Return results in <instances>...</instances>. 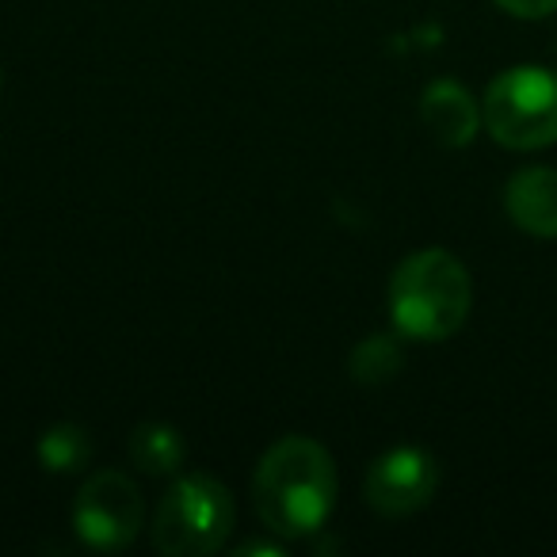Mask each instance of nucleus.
Returning <instances> with one entry per match:
<instances>
[{
  "label": "nucleus",
  "instance_id": "7ed1b4c3",
  "mask_svg": "<svg viewBox=\"0 0 557 557\" xmlns=\"http://www.w3.org/2000/svg\"><path fill=\"white\" fill-rule=\"evenodd\" d=\"M233 493L210 473H184L153 511V546L164 557H207L233 534Z\"/></svg>",
  "mask_w": 557,
  "mask_h": 557
},
{
  "label": "nucleus",
  "instance_id": "1a4fd4ad",
  "mask_svg": "<svg viewBox=\"0 0 557 557\" xmlns=\"http://www.w3.org/2000/svg\"><path fill=\"white\" fill-rule=\"evenodd\" d=\"M131 458L141 473L164 478V473H176L184 462V440L169 424H141L131 435Z\"/></svg>",
  "mask_w": 557,
  "mask_h": 557
},
{
  "label": "nucleus",
  "instance_id": "0eeeda50",
  "mask_svg": "<svg viewBox=\"0 0 557 557\" xmlns=\"http://www.w3.org/2000/svg\"><path fill=\"white\" fill-rule=\"evenodd\" d=\"M420 115L440 146L462 149L478 138L481 131V108L458 81H432L420 96Z\"/></svg>",
  "mask_w": 557,
  "mask_h": 557
},
{
  "label": "nucleus",
  "instance_id": "f8f14e48",
  "mask_svg": "<svg viewBox=\"0 0 557 557\" xmlns=\"http://www.w3.org/2000/svg\"><path fill=\"white\" fill-rule=\"evenodd\" d=\"M496 4L516 20H542L557 12V0H496Z\"/></svg>",
  "mask_w": 557,
  "mask_h": 557
},
{
  "label": "nucleus",
  "instance_id": "9d476101",
  "mask_svg": "<svg viewBox=\"0 0 557 557\" xmlns=\"http://www.w3.org/2000/svg\"><path fill=\"white\" fill-rule=\"evenodd\" d=\"M39 462L50 473H77L81 466L92 458V440H88L85 428L77 424H54L42 432L39 440Z\"/></svg>",
  "mask_w": 557,
  "mask_h": 557
},
{
  "label": "nucleus",
  "instance_id": "423d86ee",
  "mask_svg": "<svg viewBox=\"0 0 557 557\" xmlns=\"http://www.w3.org/2000/svg\"><path fill=\"white\" fill-rule=\"evenodd\" d=\"M440 488V466L420 447H394L367 470L363 496L379 516L401 519L420 511Z\"/></svg>",
  "mask_w": 557,
  "mask_h": 557
},
{
  "label": "nucleus",
  "instance_id": "20e7f679",
  "mask_svg": "<svg viewBox=\"0 0 557 557\" xmlns=\"http://www.w3.org/2000/svg\"><path fill=\"white\" fill-rule=\"evenodd\" d=\"M481 119L504 149H546L557 141V73L539 65L504 70L488 85Z\"/></svg>",
  "mask_w": 557,
  "mask_h": 557
},
{
  "label": "nucleus",
  "instance_id": "ddd939ff",
  "mask_svg": "<svg viewBox=\"0 0 557 557\" xmlns=\"http://www.w3.org/2000/svg\"><path fill=\"white\" fill-rule=\"evenodd\" d=\"M240 554H271V557H278V554H283V546H275V542H248V546H240Z\"/></svg>",
  "mask_w": 557,
  "mask_h": 557
},
{
  "label": "nucleus",
  "instance_id": "6e6552de",
  "mask_svg": "<svg viewBox=\"0 0 557 557\" xmlns=\"http://www.w3.org/2000/svg\"><path fill=\"white\" fill-rule=\"evenodd\" d=\"M504 210L516 230L531 237H557V169H519L504 187Z\"/></svg>",
  "mask_w": 557,
  "mask_h": 557
},
{
  "label": "nucleus",
  "instance_id": "39448f33",
  "mask_svg": "<svg viewBox=\"0 0 557 557\" xmlns=\"http://www.w3.org/2000/svg\"><path fill=\"white\" fill-rule=\"evenodd\" d=\"M146 500L119 470H100L81 485L73 504V531L92 549H123L141 534Z\"/></svg>",
  "mask_w": 557,
  "mask_h": 557
},
{
  "label": "nucleus",
  "instance_id": "9b49d317",
  "mask_svg": "<svg viewBox=\"0 0 557 557\" xmlns=\"http://www.w3.org/2000/svg\"><path fill=\"white\" fill-rule=\"evenodd\" d=\"M401 371V348L394 336H371L351 356V374L359 382H386Z\"/></svg>",
  "mask_w": 557,
  "mask_h": 557
},
{
  "label": "nucleus",
  "instance_id": "f257e3e1",
  "mask_svg": "<svg viewBox=\"0 0 557 557\" xmlns=\"http://www.w3.org/2000/svg\"><path fill=\"white\" fill-rule=\"evenodd\" d=\"M252 504L260 523L278 539L318 534L336 508L333 455L306 435L278 440L256 466Z\"/></svg>",
  "mask_w": 557,
  "mask_h": 557
},
{
  "label": "nucleus",
  "instance_id": "f03ea898",
  "mask_svg": "<svg viewBox=\"0 0 557 557\" xmlns=\"http://www.w3.org/2000/svg\"><path fill=\"white\" fill-rule=\"evenodd\" d=\"M470 306V271L447 248H420L389 275V318L409 341H447L466 325Z\"/></svg>",
  "mask_w": 557,
  "mask_h": 557
}]
</instances>
